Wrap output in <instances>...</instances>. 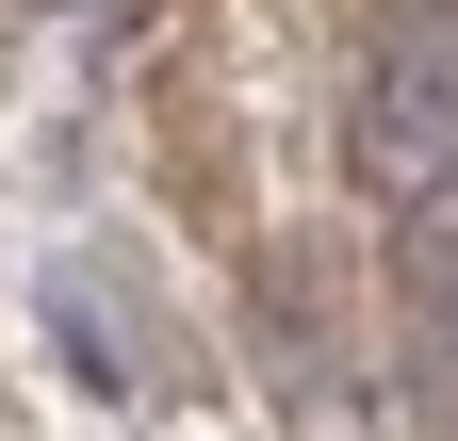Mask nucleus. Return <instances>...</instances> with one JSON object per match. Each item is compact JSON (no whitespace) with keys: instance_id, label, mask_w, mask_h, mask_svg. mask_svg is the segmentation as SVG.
<instances>
[{"instance_id":"f257e3e1","label":"nucleus","mask_w":458,"mask_h":441,"mask_svg":"<svg viewBox=\"0 0 458 441\" xmlns=\"http://www.w3.org/2000/svg\"><path fill=\"white\" fill-rule=\"evenodd\" d=\"M344 163H360L393 212L458 196V0H410V17L360 49V98H344Z\"/></svg>"},{"instance_id":"f03ea898","label":"nucleus","mask_w":458,"mask_h":441,"mask_svg":"<svg viewBox=\"0 0 458 441\" xmlns=\"http://www.w3.org/2000/svg\"><path fill=\"white\" fill-rule=\"evenodd\" d=\"M393 295H410V311H458V196L393 212Z\"/></svg>"},{"instance_id":"7ed1b4c3","label":"nucleus","mask_w":458,"mask_h":441,"mask_svg":"<svg viewBox=\"0 0 458 441\" xmlns=\"http://www.w3.org/2000/svg\"><path fill=\"white\" fill-rule=\"evenodd\" d=\"M410 393H426V425L458 441V311H410Z\"/></svg>"}]
</instances>
